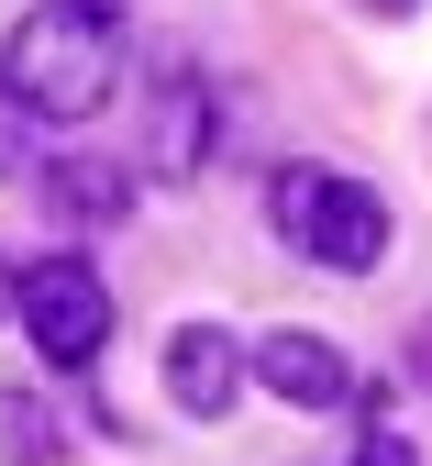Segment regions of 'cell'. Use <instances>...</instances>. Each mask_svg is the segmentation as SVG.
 <instances>
[{
	"label": "cell",
	"mask_w": 432,
	"mask_h": 466,
	"mask_svg": "<svg viewBox=\"0 0 432 466\" xmlns=\"http://www.w3.org/2000/svg\"><path fill=\"white\" fill-rule=\"evenodd\" d=\"M12 289H23V267H12V256H0V322H12Z\"/></svg>",
	"instance_id": "11"
},
{
	"label": "cell",
	"mask_w": 432,
	"mask_h": 466,
	"mask_svg": "<svg viewBox=\"0 0 432 466\" xmlns=\"http://www.w3.org/2000/svg\"><path fill=\"white\" fill-rule=\"evenodd\" d=\"M266 222L311 267H333V278H377L388 245H399L388 200L366 189V178H333V167H277V178H266Z\"/></svg>",
	"instance_id": "2"
},
{
	"label": "cell",
	"mask_w": 432,
	"mask_h": 466,
	"mask_svg": "<svg viewBox=\"0 0 432 466\" xmlns=\"http://www.w3.org/2000/svg\"><path fill=\"white\" fill-rule=\"evenodd\" d=\"M78 12H100V23H122V12H134V0H78Z\"/></svg>",
	"instance_id": "12"
},
{
	"label": "cell",
	"mask_w": 432,
	"mask_h": 466,
	"mask_svg": "<svg viewBox=\"0 0 432 466\" xmlns=\"http://www.w3.org/2000/svg\"><path fill=\"white\" fill-rule=\"evenodd\" d=\"M366 12H388V23H399V12H421V0H366Z\"/></svg>",
	"instance_id": "13"
},
{
	"label": "cell",
	"mask_w": 432,
	"mask_h": 466,
	"mask_svg": "<svg viewBox=\"0 0 432 466\" xmlns=\"http://www.w3.org/2000/svg\"><path fill=\"white\" fill-rule=\"evenodd\" d=\"M244 378H256V356H244L222 322H177V333H166V400H177L189 422H222L233 400H244Z\"/></svg>",
	"instance_id": "5"
},
{
	"label": "cell",
	"mask_w": 432,
	"mask_h": 466,
	"mask_svg": "<svg viewBox=\"0 0 432 466\" xmlns=\"http://www.w3.org/2000/svg\"><path fill=\"white\" fill-rule=\"evenodd\" d=\"M12 322L34 333L45 367H100V344H111V289H100L89 256H34L23 289H12Z\"/></svg>",
	"instance_id": "3"
},
{
	"label": "cell",
	"mask_w": 432,
	"mask_h": 466,
	"mask_svg": "<svg viewBox=\"0 0 432 466\" xmlns=\"http://www.w3.org/2000/svg\"><path fill=\"white\" fill-rule=\"evenodd\" d=\"M344 466H421V455H410V433H399V422H366Z\"/></svg>",
	"instance_id": "9"
},
{
	"label": "cell",
	"mask_w": 432,
	"mask_h": 466,
	"mask_svg": "<svg viewBox=\"0 0 432 466\" xmlns=\"http://www.w3.org/2000/svg\"><path fill=\"white\" fill-rule=\"evenodd\" d=\"M45 211L67 222V233H100L134 211V167H111V156H55L45 167Z\"/></svg>",
	"instance_id": "7"
},
{
	"label": "cell",
	"mask_w": 432,
	"mask_h": 466,
	"mask_svg": "<svg viewBox=\"0 0 432 466\" xmlns=\"http://www.w3.org/2000/svg\"><path fill=\"white\" fill-rule=\"evenodd\" d=\"M145 167H156V178H200V167H211V89H200V78H166V89H156Z\"/></svg>",
	"instance_id": "6"
},
{
	"label": "cell",
	"mask_w": 432,
	"mask_h": 466,
	"mask_svg": "<svg viewBox=\"0 0 432 466\" xmlns=\"http://www.w3.org/2000/svg\"><path fill=\"white\" fill-rule=\"evenodd\" d=\"M0 466H55V411L34 389H0Z\"/></svg>",
	"instance_id": "8"
},
{
	"label": "cell",
	"mask_w": 432,
	"mask_h": 466,
	"mask_svg": "<svg viewBox=\"0 0 432 466\" xmlns=\"http://www.w3.org/2000/svg\"><path fill=\"white\" fill-rule=\"evenodd\" d=\"M410 378L432 389V322H410Z\"/></svg>",
	"instance_id": "10"
},
{
	"label": "cell",
	"mask_w": 432,
	"mask_h": 466,
	"mask_svg": "<svg viewBox=\"0 0 432 466\" xmlns=\"http://www.w3.org/2000/svg\"><path fill=\"white\" fill-rule=\"evenodd\" d=\"M244 356H256V389H277L288 411H355L366 400V422H377V389H366L322 333H266V344H244Z\"/></svg>",
	"instance_id": "4"
},
{
	"label": "cell",
	"mask_w": 432,
	"mask_h": 466,
	"mask_svg": "<svg viewBox=\"0 0 432 466\" xmlns=\"http://www.w3.org/2000/svg\"><path fill=\"white\" fill-rule=\"evenodd\" d=\"M122 78V23L78 12V0H45L12 23L0 45V100L34 111V123H100V100Z\"/></svg>",
	"instance_id": "1"
}]
</instances>
